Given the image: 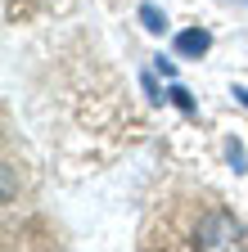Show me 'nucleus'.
Wrapping results in <instances>:
<instances>
[{"label": "nucleus", "mask_w": 248, "mask_h": 252, "mask_svg": "<svg viewBox=\"0 0 248 252\" xmlns=\"http://www.w3.org/2000/svg\"><path fill=\"white\" fill-rule=\"evenodd\" d=\"M199 248H239L244 243V225L230 216V212H208L199 220V234H194Z\"/></svg>", "instance_id": "obj_1"}, {"label": "nucleus", "mask_w": 248, "mask_h": 252, "mask_svg": "<svg viewBox=\"0 0 248 252\" xmlns=\"http://www.w3.org/2000/svg\"><path fill=\"white\" fill-rule=\"evenodd\" d=\"M208 45H212V36H208L203 27H190V32H180V36H176V54L180 59H203Z\"/></svg>", "instance_id": "obj_2"}, {"label": "nucleus", "mask_w": 248, "mask_h": 252, "mask_svg": "<svg viewBox=\"0 0 248 252\" xmlns=\"http://www.w3.org/2000/svg\"><path fill=\"white\" fill-rule=\"evenodd\" d=\"M140 23H144V32H153V36H163V32H167V14L158 5H140Z\"/></svg>", "instance_id": "obj_3"}, {"label": "nucleus", "mask_w": 248, "mask_h": 252, "mask_svg": "<svg viewBox=\"0 0 248 252\" xmlns=\"http://www.w3.org/2000/svg\"><path fill=\"white\" fill-rule=\"evenodd\" d=\"M226 158H230V167H235V171H248V153H244L239 140H226Z\"/></svg>", "instance_id": "obj_4"}, {"label": "nucleus", "mask_w": 248, "mask_h": 252, "mask_svg": "<svg viewBox=\"0 0 248 252\" xmlns=\"http://www.w3.org/2000/svg\"><path fill=\"white\" fill-rule=\"evenodd\" d=\"M167 99H172L176 108H185V113H194V99H190V90H185V86H172V90H167Z\"/></svg>", "instance_id": "obj_5"}, {"label": "nucleus", "mask_w": 248, "mask_h": 252, "mask_svg": "<svg viewBox=\"0 0 248 252\" xmlns=\"http://www.w3.org/2000/svg\"><path fill=\"white\" fill-rule=\"evenodd\" d=\"M140 86H144V94H149V99H153V104H163V99H167V94H158V81H153L149 72L140 77Z\"/></svg>", "instance_id": "obj_6"}, {"label": "nucleus", "mask_w": 248, "mask_h": 252, "mask_svg": "<svg viewBox=\"0 0 248 252\" xmlns=\"http://www.w3.org/2000/svg\"><path fill=\"white\" fill-rule=\"evenodd\" d=\"M158 72H163V77L172 81V77H176V63H172V59H158Z\"/></svg>", "instance_id": "obj_7"}, {"label": "nucleus", "mask_w": 248, "mask_h": 252, "mask_svg": "<svg viewBox=\"0 0 248 252\" xmlns=\"http://www.w3.org/2000/svg\"><path fill=\"white\" fill-rule=\"evenodd\" d=\"M230 94H235V99H239V104H244V108H248V86H235V90H230Z\"/></svg>", "instance_id": "obj_8"}]
</instances>
